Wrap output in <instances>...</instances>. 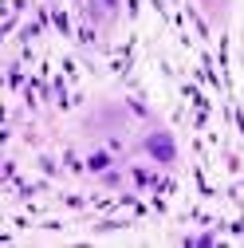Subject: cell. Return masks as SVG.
<instances>
[{
    "instance_id": "1",
    "label": "cell",
    "mask_w": 244,
    "mask_h": 248,
    "mask_svg": "<svg viewBox=\"0 0 244 248\" xmlns=\"http://www.w3.org/2000/svg\"><path fill=\"white\" fill-rule=\"evenodd\" d=\"M150 154L162 158V162H173V142H169L166 134H154V138H150Z\"/></svg>"
},
{
    "instance_id": "2",
    "label": "cell",
    "mask_w": 244,
    "mask_h": 248,
    "mask_svg": "<svg viewBox=\"0 0 244 248\" xmlns=\"http://www.w3.org/2000/svg\"><path fill=\"white\" fill-rule=\"evenodd\" d=\"M107 162H110L107 154H95V158H91V170H107Z\"/></svg>"
},
{
    "instance_id": "3",
    "label": "cell",
    "mask_w": 244,
    "mask_h": 248,
    "mask_svg": "<svg viewBox=\"0 0 244 248\" xmlns=\"http://www.w3.org/2000/svg\"><path fill=\"white\" fill-rule=\"evenodd\" d=\"M107 4H118V0H107Z\"/></svg>"
}]
</instances>
